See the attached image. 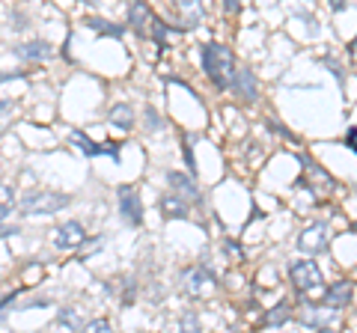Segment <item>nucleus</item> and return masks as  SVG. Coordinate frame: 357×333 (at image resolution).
Listing matches in <instances>:
<instances>
[{"label":"nucleus","instance_id":"1","mask_svg":"<svg viewBox=\"0 0 357 333\" xmlns=\"http://www.w3.org/2000/svg\"><path fill=\"white\" fill-rule=\"evenodd\" d=\"M200 63H203V72L205 78L214 83V90H229L232 87V78H236V57L223 42H205L200 48Z\"/></svg>","mask_w":357,"mask_h":333},{"label":"nucleus","instance_id":"2","mask_svg":"<svg viewBox=\"0 0 357 333\" xmlns=\"http://www.w3.org/2000/svg\"><path fill=\"white\" fill-rule=\"evenodd\" d=\"M69 205H72V196L57 194V190H27V194H21V199H18V208H21V214H27V217L57 214Z\"/></svg>","mask_w":357,"mask_h":333},{"label":"nucleus","instance_id":"3","mask_svg":"<svg viewBox=\"0 0 357 333\" xmlns=\"http://www.w3.org/2000/svg\"><path fill=\"white\" fill-rule=\"evenodd\" d=\"M289 280H292L298 298H307V294L325 289L322 268H318L313 259H292L289 262Z\"/></svg>","mask_w":357,"mask_h":333},{"label":"nucleus","instance_id":"4","mask_svg":"<svg viewBox=\"0 0 357 333\" xmlns=\"http://www.w3.org/2000/svg\"><path fill=\"white\" fill-rule=\"evenodd\" d=\"M116 203H119V214L128 226H143V199H140V190L131 185H122L116 190Z\"/></svg>","mask_w":357,"mask_h":333},{"label":"nucleus","instance_id":"5","mask_svg":"<svg viewBox=\"0 0 357 333\" xmlns=\"http://www.w3.org/2000/svg\"><path fill=\"white\" fill-rule=\"evenodd\" d=\"M298 161L307 167V176H309V182L307 179H300V182H295V188H307L309 194H316V196H325V194H331V190L336 188L334 182V176L327 173V170H322L318 164H313L307 155H298Z\"/></svg>","mask_w":357,"mask_h":333},{"label":"nucleus","instance_id":"6","mask_svg":"<svg viewBox=\"0 0 357 333\" xmlns=\"http://www.w3.org/2000/svg\"><path fill=\"white\" fill-rule=\"evenodd\" d=\"M51 244L63 253L78 250V247L87 244V230H83V223H78V221H65L51 232Z\"/></svg>","mask_w":357,"mask_h":333},{"label":"nucleus","instance_id":"7","mask_svg":"<svg viewBox=\"0 0 357 333\" xmlns=\"http://www.w3.org/2000/svg\"><path fill=\"white\" fill-rule=\"evenodd\" d=\"M298 250L307 256H318L327 250V221H316L298 235Z\"/></svg>","mask_w":357,"mask_h":333},{"label":"nucleus","instance_id":"8","mask_svg":"<svg viewBox=\"0 0 357 333\" xmlns=\"http://www.w3.org/2000/svg\"><path fill=\"white\" fill-rule=\"evenodd\" d=\"M72 143L78 146V152H83L87 158H114L119 161V143L114 140H108V143H96V140H90L83 131H72Z\"/></svg>","mask_w":357,"mask_h":333},{"label":"nucleus","instance_id":"9","mask_svg":"<svg viewBox=\"0 0 357 333\" xmlns=\"http://www.w3.org/2000/svg\"><path fill=\"white\" fill-rule=\"evenodd\" d=\"M229 92L236 95L238 101H244V104L259 101V81H256V74H253L247 65H238V69H236V78H232Z\"/></svg>","mask_w":357,"mask_h":333},{"label":"nucleus","instance_id":"10","mask_svg":"<svg viewBox=\"0 0 357 333\" xmlns=\"http://www.w3.org/2000/svg\"><path fill=\"white\" fill-rule=\"evenodd\" d=\"M15 54L21 57L24 63H48V60L57 57V48H54L51 42H45V39H30V42L18 45Z\"/></svg>","mask_w":357,"mask_h":333},{"label":"nucleus","instance_id":"11","mask_svg":"<svg viewBox=\"0 0 357 333\" xmlns=\"http://www.w3.org/2000/svg\"><path fill=\"white\" fill-rule=\"evenodd\" d=\"M327 316H334V312H327V307L322 303H309L307 298L298 301V321L307 327H327Z\"/></svg>","mask_w":357,"mask_h":333},{"label":"nucleus","instance_id":"12","mask_svg":"<svg viewBox=\"0 0 357 333\" xmlns=\"http://www.w3.org/2000/svg\"><path fill=\"white\" fill-rule=\"evenodd\" d=\"M351 292H354V285L349 280L334 283L331 289H325V294H322V307L336 310V312L345 310V307H349V301H351Z\"/></svg>","mask_w":357,"mask_h":333},{"label":"nucleus","instance_id":"13","mask_svg":"<svg viewBox=\"0 0 357 333\" xmlns=\"http://www.w3.org/2000/svg\"><path fill=\"white\" fill-rule=\"evenodd\" d=\"M167 182H170L176 196L187 199V203H200V190H196V182H194L191 176H185L182 170H170V173H167Z\"/></svg>","mask_w":357,"mask_h":333},{"label":"nucleus","instance_id":"14","mask_svg":"<svg viewBox=\"0 0 357 333\" xmlns=\"http://www.w3.org/2000/svg\"><path fill=\"white\" fill-rule=\"evenodd\" d=\"M209 285H214V274L209 265H194V268L185 271V289L191 294H200L203 289H209Z\"/></svg>","mask_w":357,"mask_h":333},{"label":"nucleus","instance_id":"15","mask_svg":"<svg viewBox=\"0 0 357 333\" xmlns=\"http://www.w3.org/2000/svg\"><path fill=\"white\" fill-rule=\"evenodd\" d=\"M152 18H155V12L149 3H131L128 6V27L137 36H146V27H152Z\"/></svg>","mask_w":357,"mask_h":333},{"label":"nucleus","instance_id":"16","mask_svg":"<svg viewBox=\"0 0 357 333\" xmlns=\"http://www.w3.org/2000/svg\"><path fill=\"white\" fill-rule=\"evenodd\" d=\"M176 9H178V24H176L178 30H194L203 21V3H196V0H182Z\"/></svg>","mask_w":357,"mask_h":333},{"label":"nucleus","instance_id":"17","mask_svg":"<svg viewBox=\"0 0 357 333\" xmlns=\"http://www.w3.org/2000/svg\"><path fill=\"white\" fill-rule=\"evenodd\" d=\"M161 214L167 217V221H178V217H187L191 214V203L182 196H176L173 190L170 194H164L161 196Z\"/></svg>","mask_w":357,"mask_h":333},{"label":"nucleus","instance_id":"18","mask_svg":"<svg viewBox=\"0 0 357 333\" xmlns=\"http://www.w3.org/2000/svg\"><path fill=\"white\" fill-rule=\"evenodd\" d=\"M108 122L119 131H131L134 128V110H131V104H125V101L114 104V108L108 110Z\"/></svg>","mask_w":357,"mask_h":333},{"label":"nucleus","instance_id":"19","mask_svg":"<svg viewBox=\"0 0 357 333\" xmlns=\"http://www.w3.org/2000/svg\"><path fill=\"white\" fill-rule=\"evenodd\" d=\"M292 316H295V312H292V303H289V301H280L277 307H271L265 316H262V327H283Z\"/></svg>","mask_w":357,"mask_h":333},{"label":"nucleus","instance_id":"20","mask_svg":"<svg viewBox=\"0 0 357 333\" xmlns=\"http://www.w3.org/2000/svg\"><path fill=\"white\" fill-rule=\"evenodd\" d=\"M83 24H87L90 30H96L99 36H110V39H122V36H125V27H119L114 21H105V18H96V15L83 18Z\"/></svg>","mask_w":357,"mask_h":333},{"label":"nucleus","instance_id":"21","mask_svg":"<svg viewBox=\"0 0 357 333\" xmlns=\"http://www.w3.org/2000/svg\"><path fill=\"white\" fill-rule=\"evenodd\" d=\"M12 208H15V188L6 185V182H0V223L12 214Z\"/></svg>","mask_w":357,"mask_h":333},{"label":"nucleus","instance_id":"22","mask_svg":"<svg viewBox=\"0 0 357 333\" xmlns=\"http://www.w3.org/2000/svg\"><path fill=\"white\" fill-rule=\"evenodd\" d=\"M81 321H83V319H81V312L74 310V307H63V310L57 312V325H60V327H69V330H78V333H81V330H83Z\"/></svg>","mask_w":357,"mask_h":333},{"label":"nucleus","instance_id":"23","mask_svg":"<svg viewBox=\"0 0 357 333\" xmlns=\"http://www.w3.org/2000/svg\"><path fill=\"white\" fill-rule=\"evenodd\" d=\"M178 333H203L200 316H196V312H182V319H178Z\"/></svg>","mask_w":357,"mask_h":333},{"label":"nucleus","instance_id":"24","mask_svg":"<svg viewBox=\"0 0 357 333\" xmlns=\"http://www.w3.org/2000/svg\"><path fill=\"white\" fill-rule=\"evenodd\" d=\"M15 104H18V99H0V134L6 131V117L15 110Z\"/></svg>","mask_w":357,"mask_h":333},{"label":"nucleus","instance_id":"25","mask_svg":"<svg viewBox=\"0 0 357 333\" xmlns=\"http://www.w3.org/2000/svg\"><path fill=\"white\" fill-rule=\"evenodd\" d=\"M146 128H149V131H161V128H164L161 113H158V110L152 108V104H149V108H146Z\"/></svg>","mask_w":357,"mask_h":333},{"label":"nucleus","instance_id":"26","mask_svg":"<svg viewBox=\"0 0 357 333\" xmlns=\"http://www.w3.org/2000/svg\"><path fill=\"white\" fill-rule=\"evenodd\" d=\"M81 333H114V327H110L105 319H96V321H90V325L83 327Z\"/></svg>","mask_w":357,"mask_h":333},{"label":"nucleus","instance_id":"27","mask_svg":"<svg viewBox=\"0 0 357 333\" xmlns=\"http://www.w3.org/2000/svg\"><path fill=\"white\" fill-rule=\"evenodd\" d=\"M134 298H137V283L131 280V283H125V292H122V307L134 303Z\"/></svg>","mask_w":357,"mask_h":333},{"label":"nucleus","instance_id":"28","mask_svg":"<svg viewBox=\"0 0 357 333\" xmlns=\"http://www.w3.org/2000/svg\"><path fill=\"white\" fill-rule=\"evenodd\" d=\"M101 247H105V238H92V244L90 247H81V256H83V259H87V256H92V253H99L101 250Z\"/></svg>","mask_w":357,"mask_h":333},{"label":"nucleus","instance_id":"29","mask_svg":"<svg viewBox=\"0 0 357 333\" xmlns=\"http://www.w3.org/2000/svg\"><path fill=\"white\" fill-rule=\"evenodd\" d=\"M15 298H18V289H15V292H9V294H3V298H0V316H3V310H6V307H12V303H15Z\"/></svg>","mask_w":357,"mask_h":333},{"label":"nucleus","instance_id":"30","mask_svg":"<svg viewBox=\"0 0 357 333\" xmlns=\"http://www.w3.org/2000/svg\"><path fill=\"white\" fill-rule=\"evenodd\" d=\"M18 235V226H9V223H0V238H12Z\"/></svg>","mask_w":357,"mask_h":333},{"label":"nucleus","instance_id":"31","mask_svg":"<svg viewBox=\"0 0 357 333\" xmlns=\"http://www.w3.org/2000/svg\"><path fill=\"white\" fill-rule=\"evenodd\" d=\"M238 9H241L238 0H227V3H223V12H227V15H236Z\"/></svg>","mask_w":357,"mask_h":333},{"label":"nucleus","instance_id":"32","mask_svg":"<svg viewBox=\"0 0 357 333\" xmlns=\"http://www.w3.org/2000/svg\"><path fill=\"white\" fill-rule=\"evenodd\" d=\"M331 9L334 12H343V9H349V3H345V0H331Z\"/></svg>","mask_w":357,"mask_h":333},{"label":"nucleus","instance_id":"33","mask_svg":"<svg viewBox=\"0 0 357 333\" xmlns=\"http://www.w3.org/2000/svg\"><path fill=\"white\" fill-rule=\"evenodd\" d=\"M316 333H336V330H334V327H318Z\"/></svg>","mask_w":357,"mask_h":333}]
</instances>
